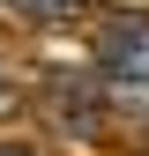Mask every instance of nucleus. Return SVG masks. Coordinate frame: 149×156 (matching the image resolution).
Returning <instances> with one entry per match:
<instances>
[{"mask_svg":"<svg viewBox=\"0 0 149 156\" xmlns=\"http://www.w3.org/2000/svg\"><path fill=\"white\" fill-rule=\"evenodd\" d=\"M97 60L112 74V89H149V15H119L97 37Z\"/></svg>","mask_w":149,"mask_h":156,"instance_id":"obj_1","label":"nucleus"},{"mask_svg":"<svg viewBox=\"0 0 149 156\" xmlns=\"http://www.w3.org/2000/svg\"><path fill=\"white\" fill-rule=\"evenodd\" d=\"M8 104H15V82H8V74H0V112H8Z\"/></svg>","mask_w":149,"mask_h":156,"instance_id":"obj_2","label":"nucleus"},{"mask_svg":"<svg viewBox=\"0 0 149 156\" xmlns=\"http://www.w3.org/2000/svg\"><path fill=\"white\" fill-rule=\"evenodd\" d=\"M0 156H30V149H8V141H0Z\"/></svg>","mask_w":149,"mask_h":156,"instance_id":"obj_3","label":"nucleus"}]
</instances>
